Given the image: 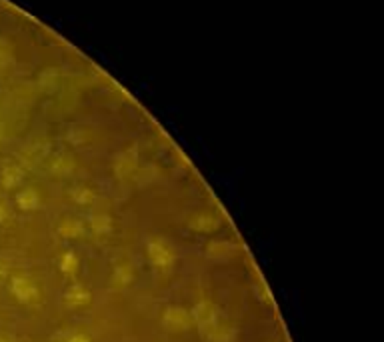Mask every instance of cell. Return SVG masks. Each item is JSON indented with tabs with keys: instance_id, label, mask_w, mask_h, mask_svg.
Masks as SVG:
<instances>
[{
	"instance_id": "d6986e66",
	"label": "cell",
	"mask_w": 384,
	"mask_h": 342,
	"mask_svg": "<svg viewBox=\"0 0 384 342\" xmlns=\"http://www.w3.org/2000/svg\"><path fill=\"white\" fill-rule=\"evenodd\" d=\"M67 342H92V336L88 332H78V334H72L67 339Z\"/></svg>"
},
{
	"instance_id": "9a60e30c",
	"label": "cell",
	"mask_w": 384,
	"mask_h": 342,
	"mask_svg": "<svg viewBox=\"0 0 384 342\" xmlns=\"http://www.w3.org/2000/svg\"><path fill=\"white\" fill-rule=\"evenodd\" d=\"M90 230L96 234V237H108L110 232H112V219L105 214V212H101V214H94L92 219H90Z\"/></svg>"
},
{
	"instance_id": "7a4b0ae2",
	"label": "cell",
	"mask_w": 384,
	"mask_h": 342,
	"mask_svg": "<svg viewBox=\"0 0 384 342\" xmlns=\"http://www.w3.org/2000/svg\"><path fill=\"white\" fill-rule=\"evenodd\" d=\"M8 287H10V294L15 296V300L24 307H36L42 302V291L30 274H12Z\"/></svg>"
},
{
	"instance_id": "30bf717a",
	"label": "cell",
	"mask_w": 384,
	"mask_h": 342,
	"mask_svg": "<svg viewBox=\"0 0 384 342\" xmlns=\"http://www.w3.org/2000/svg\"><path fill=\"white\" fill-rule=\"evenodd\" d=\"M22 180H24V171L20 166H17V164H10V166H6L4 171L0 172V185L6 190L17 189Z\"/></svg>"
},
{
	"instance_id": "4fadbf2b",
	"label": "cell",
	"mask_w": 384,
	"mask_h": 342,
	"mask_svg": "<svg viewBox=\"0 0 384 342\" xmlns=\"http://www.w3.org/2000/svg\"><path fill=\"white\" fill-rule=\"evenodd\" d=\"M236 339H238V330L230 323L222 320L220 325L212 330V334H210L207 342H236Z\"/></svg>"
},
{
	"instance_id": "ac0fdd59",
	"label": "cell",
	"mask_w": 384,
	"mask_h": 342,
	"mask_svg": "<svg viewBox=\"0 0 384 342\" xmlns=\"http://www.w3.org/2000/svg\"><path fill=\"white\" fill-rule=\"evenodd\" d=\"M8 276H10V264H8L4 258H0V284H2Z\"/></svg>"
},
{
	"instance_id": "6da1fadb",
	"label": "cell",
	"mask_w": 384,
	"mask_h": 342,
	"mask_svg": "<svg viewBox=\"0 0 384 342\" xmlns=\"http://www.w3.org/2000/svg\"><path fill=\"white\" fill-rule=\"evenodd\" d=\"M191 314L192 320H194V326L198 328V334H200V339L204 342L209 341L212 330L225 320L222 314H220L218 305H214L212 300H198L191 308Z\"/></svg>"
},
{
	"instance_id": "5bb4252c",
	"label": "cell",
	"mask_w": 384,
	"mask_h": 342,
	"mask_svg": "<svg viewBox=\"0 0 384 342\" xmlns=\"http://www.w3.org/2000/svg\"><path fill=\"white\" fill-rule=\"evenodd\" d=\"M70 200L78 206H90L96 203V192L92 189H88L87 185H80V187H74L69 190Z\"/></svg>"
},
{
	"instance_id": "ffe728a7",
	"label": "cell",
	"mask_w": 384,
	"mask_h": 342,
	"mask_svg": "<svg viewBox=\"0 0 384 342\" xmlns=\"http://www.w3.org/2000/svg\"><path fill=\"white\" fill-rule=\"evenodd\" d=\"M8 206H6V203L4 200H0V223H4L6 219H8Z\"/></svg>"
},
{
	"instance_id": "44dd1931",
	"label": "cell",
	"mask_w": 384,
	"mask_h": 342,
	"mask_svg": "<svg viewBox=\"0 0 384 342\" xmlns=\"http://www.w3.org/2000/svg\"><path fill=\"white\" fill-rule=\"evenodd\" d=\"M0 342H18L15 336H10V334H0Z\"/></svg>"
},
{
	"instance_id": "e0dca14e",
	"label": "cell",
	"mask_w": 384,
	"mask_h": 342,
	"mask_svg": "<svg viewBox=\"0 0 384 342\" xmlns=\"http://www.w3.org/2000/svg\"><path fill=\"white\" fill-rule=\"evenodd\" d=\"M252 291H254V298H256L261 305H264V307H274L272 294L268 292L266 284H264L262 280H254V284H252Z\"/></svg>"
},
{
	"instance_id": "52a82bcc",
	"label": "cell",
	"mask_w": 384,
	"mask_h": 342,
	"mask_svg": "<svg viewBox=\"0 0 384 342\" xmlns=\"http://www.w3.org/2000/svg\"><path fill=\"white\" fill-rule=\"evenodd\" d=\"M92 300V292L82 282H72L62 294V305L69 308H82Z\"/></svg>"
},
{
	"instance_id": "ba28073f",
	"label": "cell",
	"mask_w": 384,
	"mask_h": 342,
	"mask_svg": "<svg viewBox=\"0 0 384 342\" xmlns=\"http://www.w3.org/2000/svg\"><path fill=\"white\" fill-rule=\"evenodd\" d=\"M56 234L64 240L80 239V237L85 234V223H82L80 219L67 216V219H62V221L58 223V226H56Z\"/></svg>"
},
{
	"instance_id": "7c38bea8",
	"label": "cell",
	"mask_w": 384,
	"mask_h": 342,
	"mask_svg": "<svg viewBox=\"0 0 384 342\" xmlns=\"http://www.w3.org/2000/svg\"><path fill=\"white\" fill-rule=\"evenodd\" d=\"M40 205V196L35 189H24L17 194V208L22 212H33Z\"/></svg>"
},
{
	"instance_id": "2e32d148",
	"label": "cell",
	"mask_w": 384,
	"mask_h": 342,
	"mask_svg": "<svg viewBox=\"0 0 384 342\" xmlns=\"http://www.w3.org/2000/svg\"><path fill=\"white\" fill-rule=\"evenodd\" d=\"M132 280H134V271L130 264H121L114 268V274H112L114 287H128V284H132Z\"/></svg>"
},
{
	"instance_id": "8fae6325",
	"label": "cell",
	"mask_w": 384,
	"mask_h": 342,
	"mask_svg": "<svg viewBox=\"0 0 384 342\" xmlns=\"http://www.w3.org/2000/svg\"><path fill=\"white\" fill-rule=\"evenodd\" d=\"M56 266L64 276H76L78 268H80V260L72 250H64L56 260Z\"/></svg>"
},
{
	"instance_id": "9c48e42d",
	"label": "cell",
	"mask_w": 384,
	"mask_h": 342,
	"mask_svg": "<svg viewBox=\"0 0 384 342\" xmlns=\"http://www.w3.org/2000/svg\"><path fill=\"white\" fill-rule=\"evenodd\" d=\"M137 164H139V154L137 151H128V153H124L119 160H116V166H114V172H116V176L124 180V178H128L132 172L137 171Z\"/></svg>"
},
{
	"instance_id": "8992f818",
	"label": "cell",
	"mask_w": 384,
	"mask_h": 342,
	"mask_svg": "<svg viewBox=\"0 0 384 342\" xmlns=\"http://www.w3.org/2000/svg\"><path fill=\"white\" fill-rule=\"evenodd\" d=\"M238 253V246L230 240H210L204 246V257L212 262H227Z\"/></svg>"
},
{
	"instance_id": "3957f363",
	"label": "cell",
	"mask_w": 384,
	"mask_h": 342,
	"mask_svg": "<svg viewBox=\"0 0 384 342\" xmlns=\"http://www.w3.org/2000/svg\"><path fill=\"white\" fill-rule=\"evenodd\" d=\"M146 258L157 271H168L176 262V250L164 237H150L146 240Z\"/></svg>"
},
{
	"instance_id": "277c9868",
	"label": "cell",
	"mask_w": 384,
	"mask_h": 342,
	"mask_svg": "<svg viewBox=\"0 0 384 342\" xmlns=\"http://www.w3.org/2000/svg\"><path fill=\"white\" fill-rule=\"evenodd\" d=\"M160 325L171 334H182V332L191 330L192 326H194V320H192V314L189 308L171 305V307L164 308V312L160 316Z\"/></svg>"
},
{
	"instance_id": "5b68a950",
	"label": "cell",
	"mask_w": 384,
	"mask_h": 342,
	"mask_svg": "<svg viewBox=\"0 0 384 342\" xmlns=\"http://www.w3.org/2000/svg\"><path fill=\"white\" fill-rule=\"evenodd\" d=\"M220 224H222V219L218 214L204 210V212H196L192 216L189 221V228L196 234H212L220 228Z\"/></svg>"
}]
</instances>
